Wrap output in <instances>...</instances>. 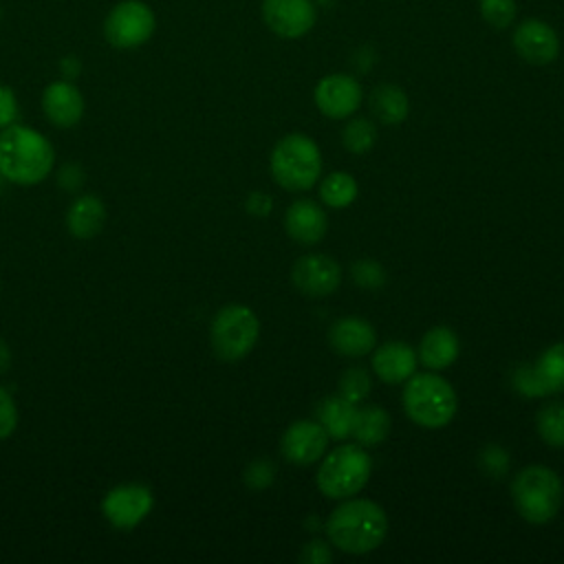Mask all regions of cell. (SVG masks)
<instances>
[{
	"mask_svg": "<svg viewBox=\"0 0 564 564\" xmlns=\"http://www.w3.org/2000/svg\"><path fill=\"white\" fill-rule=\"evenodd\" d=\"M55 163L51 141L26 126H9L0 132V176L15 185L42 183Z\"/></svg>",
	"mask_w": 564,
	"mask_h": 564,
	"instance_id": "6da1fadb",
	"label": "cell"
},
{
	"mask_svg": "<svg viewBox=\"0 0 564 564\" xmlns=\"http://www.w3.org/2000/svg\"><path fill=\"white\" fill-rule=\"evenodd\" d=\"M388 533V518L383 509L366 498L341 502L326 520V535L333 546L350 555L375 551Z\"/></svg>",
	"mask_w": 564,
	"mask_h": 564,
	"instance_id": "7a4b0ae2",
	"label": "cell"
},
{
	"mask_svg": "<svg viewBox=\"0 0 564 564\" xmlns=\"http://www.w3.org/2000/svg\"><path fill=\"white\" fill-rule=\"evenodd\" d=\"M403 408L416 425L438 430L454 419L458 399L449 381L434 372H419L405 381Z\"/></svg>",
	"mask_w": 564,
	"mask_h": 564,
	"instance_id": "3957f363",
	"label": "cell"
},
{
	"mask_svg": "<svg viewBox=\"0 0 564 564\" xmlns=\"http://www.w3.org/2000/svg\"><path fill=\"white\" fill-rule=\"evenodd\" d=\"M271 176L289 192L313 187L322 174V154L317 143L306 134H286L271 150Z\"/></svg>",
	"mask_w": 564,
	"mask_h": 564,
	"instance_id": "277c9868",
	"label": "cell"
},
{
	"mask_svg": "<svg viewBox=\"0 0 564 564\" xmlns=\"http://www.w3.org/2000/svg\"><path fill=\"white\" fill-rule=\"evenodd\" d=\"M562 480L544 465L524 467L511 482V498L516 511L531 524L553 520L562 505Z\"/></svg>",
	"mask_w": 564,
	"mask_h": 564,
	"instance_id": "5b68a950",
	"label": "cell"
},
{
	"mask_svg": "<svg viewBox=\"0 0 564 564\" xmlns=\"http://www.w3.org/2000/svg\"><path fill=\"white\" fill-rule=\"evenodd\" d=\"M372 460L364 445L344 443L326 454L317 469V487L328 498H350L361 491L370 478Z\"/></svg>",
	"mask_w": 564,
	"mask_h": 564,
	"instance_id": "8992f818",
	"label": "cell"
},
{
	"mask_svg": "<svg viewBox=\"0 0 564 564\" xmlns=\"http://www.w3.org/2000/svg\"><path fill=\"white\" fill-rule=\"evenodd\" d=\"M260 335V322L249 306L227 304L223 306L209 326L212 350L223 361H238L247 357Z\"/></svg>",
	"mask_w": 564,
	"mask_h": 564,
	"instance_id": "52a82bcc",
	"label": "cell"
},
{
	"mask_svg": "<svg viewBox=\"0 0 564 564\" xmlns=\"http://www.w3.org/2000/svg\"><path fill=\"white\" fill-rule=\"evenodd\" d=\"M154 29V11L141 0L115 4L104 20V35L115 48H137L152 37Z\"/></svg>",
	"mask_w": 564,
	"mask_h": 564,
	"instance_id": "ba28073f",
	"label": "cell"
},
{
	"mask_svg": "<svg viewBox=\"0 0 564 564\" xmlns=\"http://www.w3.org/2000/svg\"><path fill=\"white\" fill-rule=\"evenodd\" d=\"M154 507V494L148 485L123 482L106 491L101 498V516L119 531H132Z\"/></svg>",
	"mask_w": 564,
	"mask_h": 564,
	"instance_id": "9c48e42d",
	"label": "cell"
},
{
	"mask_svg": "<svg viewBox=\"0 0 564 564\" xmlns=\"http://www.w3.org/2000/svg\"><path fill=\"white\" fill-rule=\"evenodd\" d=\"M511 44L518 57L531 66H546L555 62L560 55L557 31L540 18H527L520 24H516Z\"/></svg>",
	"mask_w": 564,
	"mask_h": 564,
	"instance_id": "30bf717a",
	"label": "cell"
},
{
	"mask_svg": "<svg viewBox=\"0 0 564 564\" xmlns=\"http://www.w3.org/2000/svg\"><path fill=\"white\" fill-rule=\"evenodd\" d=\"M317 18L313 0H262V20L271 33L284 40L306 35Z\"/></svg>",
	"mask_w": 564,
	"mask_h": 564,
	"instance_id": "8fae6325",
	"label": "cell"
},
{
	"mask_svg": "<svg viewBox=\"0 0 564 564\" xmlns=\"http://www.w3.org/2000/svg\"><path fill=\"white\" fill-rule=\"evenodd\" d=\"M291 282L306 297H326L337 291L341 282V267L326 253H308L295 260Z\"/></svg>",
	"mask_w": 564,
	"mask_h": 564,
	"instance_id": "7c38bea8",
	"label": "cell"
},
{
	"mask_svg": "<svg viewBox=\"0 0 564 564\" xmlns=\"http://www.w3.org/2000/svg\"><path fill=\"white\" fill-rule=\"evenodd\" d=\"M315 106L328 119H346L357 112L361 104V86L355 77L344 73H330L315 86Z\"/></svg>",
	"mask_w": 564,
	"mask_h": 564,
	"instance_id": "4fadbf2b",
	"label": "cell"
},
{
	"mask_svg": "<svg viewBox=\"0 0 564 564\" xmlns=\"http://www.w3.org/2000/svg\"><path fill=\"white\" fill-rule=\"evenodd\" d=\"M328 445L326 430L315 421H295L286 427L280 441L282 456L293 465H313L317 463Z\"/></svg>",
	"mask_w": 564,
	"mask_h": 564,
	"instance_id": "5bb4252c",
	"label": "cell"
},
{
	"mask_svg": "<svg viewBox=\"0 0 564 564\" xmlns=\"http://www.w3.org/2000/svg\"><path fill=\"white\" fill-rule=\"evenodd\" d=\"M42 110L57 128H73L84 117V97L68 79L51 82L42 93Z\"/></svg>",
	"mask_w": 564,
	"mask_h": 564,
	"instance_id": "9a60e30c",
	"label": "cell"
},
{
	"mask_svg": "<svg viewBox=\"0 0 564 564\" xmlns=\"http://www.w3.org/2000/svg\"><path fill=\"white\" fill-rule=\"evenodd\" d=\"M284 229L295 242L315 245L326 236L328 218L317 203L308 198H300L289 205L284 214Z\"/></svg>",
	"mask_w": 564,
	"mask_h": 564,
	"instance_id": "2e32d148",
	"label": "cell"
},
{
	"mask_svg": "<svg viewBox=\"0 0 564 564\" xmlns=\"http://www.w3.org/2000/svg\"><path fill=\"white\" fill-rule=\"evenodd\" d=\"M328 344L337 355L364 357L366 352H370L375 348L377 333L366 319L348 315V317H339L330 326Z\"/></svg>",
	"mask_w": 564,
	"mask_h": 564,
	"instance_id": "e0dca14e",
	"label": "cell"
},
{
	"mask_svg": "<svg viewBox=\"0 0 564 564\" xmlns=\"http://www.w3.org/2000/svg\"><path fill=\"white\" fill-rule=\"evenodd\" d=\"M372 370L386 383H403L416 370L414 348L403 341H388L372 355Z\"/></svg>",
	"mask_w": 564,
	"mask_h": 564,
	"instance_id": "ac0fdd59",
	"label": "cell"
},
{
	"mask_svg": "<svg viewBox=\"0 0 564 564\" xmlns=\"http://www.w3.org/2000/svg\"><path fill=\"white\" fill-rule=\"evenodd\" d=\"M106 218H108V212L104 200L95 194H84V196H77L66 209V229L75 238L88 240L104 229Z\"/></svg>",
	"mask_w": 564,
	"mask_h": 564,
	"instance_id": "d6986e66",
	"label": "cell"
},
{
	"mask_svg": "<svg viewBox=\"0 0 564 564\" xmlns=\"http://www.w3.org/2000/svg\"><path fill=\"white\" fill-rule=\"evenodd\" d=\"M458 337L445 326L430 328L419 344V359L430 370H443L458 357Z\"/></svg>",
	"mask_w": 564,
	"mask_h": 564,
	"instance_id": "ffe728a7",
	"label": "cell"
},
{
	"mask_svg": "<svg viewBox=\"0 0 564 564\" xmlns=\"http://www.w3.org/2000/svg\"><path fill=\"white\" fill-rule=\"evenodd\" d=\"M357 416V403L344 399L341 394L328 397L317 405V423L326 430L328 438L344 441L352 434Z\"/></svg>",
	"mask_w": 564,
	"mask_h": 564,
	"instance_id": "44dd1931",
	"label": "cell"
},
{
	"mask_svg": "<svg viewBox=\"0 0 564 564\" xmlns=\"http://www.w3.org/2000/svg\"><path fill=\"white\" fill-rule=\"evenodd\" d=\"M368 104H370L372 117L383 126H397L405 121L410 112L408 95L397 84H381L372 88Z\"/></svg>",
	"mask_w": 564,
	"mask_h": 564,
	"instance_id": "7402d4cb",
	"label": "cell"
},
{
	"mask_svg": "<svg viewBox=\"0 0 564 564\" xmlns=\"http://www.w3.org/2000/svg\"><path fill=\"white\" fill-rule=\"evenodd\" d=\"M390 432V416L383 408L379 405H364L357 408V416H355V425H352V438L364 445H379L386 441Z\"/></svg>",
	"mask_w": 564,
	"mask_h": 564,
	"instance_id": "603a6c76",
	"label": "cell"
},
{
	"mask_svg": "<svg viewBox=\"0 0 564 564\" xmlns=\"http://www.w3.org/2000/svg\"><path fill=\"white\" fill-rule=\"evenodd\" d=\"M542 394L564 392V341L549 346L535 364H531Z\"/></svg>",
	"mask_w": 564,
	"mask_h": 564,
	"instance_id": "cb8c5ba5",
	"label": "cell"
},
{
	"mask_svg": "<svg viewBox=\"0 0 564 564\" xmlns=\"http://www.w3.org/2000/svg\"><path fill=\"white\" fill-rule=\"evenodd\" d=\"M357 181L348 172H330L319 185V198L333 209H344L357 198Z\"/></svg>",
	"mask_w": 564,
	"mask_h": 564,
	"instance_id": "d4e9b609",
	"label": "cell"
},
{
	"mask_svg": "<svg viewBox=\"0 0 564 564\" xmlns=\"http://www.w3.org/2000/svg\"><path fill=\"white\" fill-rule=\"evenodd\" d=\"M535 427L542 441L551 447H564V403H546L535 416Z\"/></svg>",
	"mask_w": 564,
	"mask_h": 564,
	"instance_id": "484cf974",
	"label": "cell"
},
{
	"mask_svg": "<svg viewBox=\"0 0 564 564\" xmlns=\"http://www.w3.org/2000/svg\"><path fill=\"white\" fill-rule=\"evenodd\" d=\"M377 141V126L370 119H350L341 130V143L352 154L368 152Z\"/></svg>",
	"mask_w": 564,
	"mask_h": 564,
	"instance_id": "4316f807",
	"label": "cell"
},
{
	"mask_svg": "<svg viewBox=\"0 0 564 564\" xmlns=\"http://www.w3.org/2000/svg\"><path fill=\"white\" fill-rule=\"evenodd\" d=\"M480 18L496 31H502L516 22L518 4L516 0H478Z\"/></svg>",
	"mask_w": 564,
	"mask_h": 564,
	"instance_id": "83f0119b",
	"label": "cell"
},
{
	"mask_svg": "<svg viewBox=\"0 0 564 564\" xmlns=\"http://www.w3.org/2000/svg\"><path fill=\"white\" fill-rule=\"evenodd\" d=\"M370 377L364 368H348L339 379V394L352 403H359L370 392Z\"/></svg>",
	"mask_w": 564,
	"mask_h": 564,
	"instance_id": "f1b7e54d",
	"label": "cell"
},
{
	"mask_svg": "<svg viewBox=\"0 0 564 564\" xmlns=\"http://www.w3.org/2000/svg\"><path fill=\"white\" fill-rule=\"evenodd\" d=\"M350 275L355 284L364 289H379L386 282V271L377 260H357L350 267Z\"/></svg>",
	"mask_w": 564,
	"mask_h": 564,
	"instance_id": "f546056e",
	"label": "cell"
},
{
	"mask_svg": "<svg viewBox=\"0 0 564 564\" xmlns=\"http://www.w3.org/2000/svg\"><path fill=\"white\" fill-rule=\"evenodd\" d=\"M18 427V405L13 397L0 386V441L9 438Z\"/></svg>",
	"mask_w": 564,
	"mask_h": 564,
	"instance_id": "4dcf8cb0",
	"label": "cell"
},
{
	"mask_svg": "<svg viewBox=\"0 0 564 564\" xmlns=\"http://www.w3.org/2000/svg\"><path fill=\"white\" fill-rule=\"evenodd\" d=\"M273 474H275V467L267 458H258L245 471V482L251 489H264V487H269L273 482Z\"/></svg>",
	"mask_w": 564,
	"mask_h": 564,
	"instance_id": "1f68e13d",
	"label": "cell"
},
{
	"mask_svg": "<svg viewBox=\"0 0 564 564\" xmlns=\"http://www.w3.org/2000/svg\"><path fill=\"white\" fill-rule=\"evenodd\" d=\"M480 465H482L485 474H489V476L498 478V476H502V474L507 471V467H509V456H507V452H505V449H500V447L491 445V447H487V449L482 452V456H480Z\"/></svg>",
	"mask_w": 564,
	"mask_h": 564,
	"instance_id": "d6a6232c",
	"label": "cell"
},
{
	"mask_svg": "<svg viewBox=\"0 0 564 564\" xmlns=\"http://www.w3.org/2000/svg\"><path fill=\"white\" fill-rule=\"evenodd\" d=\"M18 110H20V108H18L15 93H13L9 86L0 84V130H4V128H9V126L15 123Z\"/></svg>",
	"mask_w": 564,
	"mask_h": 564,
	"instance_id": "836d02e7",
	"label": "cell"
},
{
	"mask_svg": "<svg viewBox=\"0 0 564 564\" xmlns=\"http://www.w3.org/2000/svg\"><path fill=\"white\" fill-rule=\"evenodd\" d=\"M330 549L326 542L322 540H311L302 546V553H300V560L302 562H308V564H326L330 562Z\"/></svg>",
	"mask_w": 564,
	"mask_h": 564,
	"instance_id": "e575fe53",
	"label": "cell"
},
{
	"mask_svg": "<svg viewBox=\"0 0 564 564\" xmlns=\"http://www.w3.org/2000/svg\"><path fill=\"white\" fill-rule=\"evenodd\" d=\"M271 198L262 192H251L247 198V212L253 216H267L271 212Z\"/></svg>",
	"mask_w": 564,
	"mask_h": 564,
	"instance_id": "d590c367",
	"label": "cell"
},
{
	"mask_svg": "<svg viewBox=\"0 0 564 564\" xmlns=\"http://www.w3.org/2000/svg\"><path fill=\"white\" fill-rule=\"evenodd\" d=\"M9 364H11V352H9L7 344L0 339V375H2V372H7Z\"/></svg>",
	"mask_w": 564,
	"mask_h": 564,
	"instance_id": "8d00e7d4",
	"label": "cell"
}]
</instances>
